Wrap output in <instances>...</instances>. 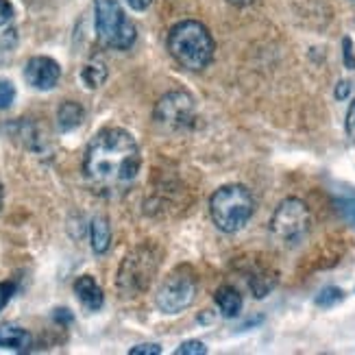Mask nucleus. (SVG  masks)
<instances>
[{"label":"nucleus","mask_w":355,"mask_h":355,"mask_svg":"<svg viewBox=\"0 0 355 355\" xmlns=\"http://www.w3.org/2000/svg\"><path fill=\"white\" fill-rule=\"evenodd\" d=\"M127 3H129V7H131L133 11H146V9L150 7L153 0H127Z\"/></svg>","instance_id":"cd10ccee"},{"label":"nucleus","mask_w":355,"mask_h":355,"mask_svg":"<svg viewBox=\"0 0 355 355\" xmlns=\"http://www.w3.org/2000/svg\"><path fill=\"white\" fill-rule=\"evenodd\" d=\"M81 79H83V83L89 89L101 87L107 81V66L103 64V61H98V59L89 61V64H85L83 70H81Z\"/></svg>","instance_id":"2eb2a0df"},{"label":"nucleus","mask_w":355,"mask_h":355,"mask_svg":"<svg viewBox=\"0 0 355 355\" xmlns=\"http://www.w3.org/2000/svg\"><path fill=\"white\" fill-rule=\"evenodd\" d=\"M89 240H92V251L103 255L110 251L112 246V227L105 216H96L89 225Z\"/></svg>","instance_id":"f8f14e48"},{"label":"nucleus","mask_w":355,"mask_h":355,"mask_svg":"<svg viewBox=\"0 0 355 355\" xmlns=\"http://www.w3.org/2000/svg\"><path fill=\"white\" fill-rule=\"evenodd\" d=\"M196 299V275L190 266H177L162 282L155 303L164 314H181Z\"/></svg>","instance_id":"0eeeda50"},{"label":"nucleus","mask_w":355,"mask_h":355,"mask_svg":"<svg viewBox=\"0 0 355 355\" xmlns=\"http://www.w3.org/2000/svg\"><path fill=\"white\" fill-rule=\"evenodd\" d=\"M343 57H345V66L349 70H355V53H353V42L351 37L343 40Z\"/></svg>","instance_id":"4be33fe9"},{"label":"nucleus","mask_w":355,"mask_h":355,"mask_svg":"<svg viewBox=\"0 0 355 355\" xmlns=\"http://www.w3.org/2000/svg\"><path fill=\"white\" fill-rule=\"evenodd\" d=\"M229 5H234V7H249V5H253L255 0H227Z\"/></svg>","instance_id":"c85d7f7f"},{"label":"nucleus","mask_w":355,"mask_h":355,"mask_svg":"<svg viewBox=\"0 0 355 355\" xmlns=\"http://www.w3.org/2000/svg\"><path fill=\"white\" fill-rule=\"evenodd\" d=\"M336 205H338V211L345 216V220H349L355 227V194L336 196Z\"/></svg>","instance_id":"a211bd4d"},{"label":"nucleus","mask_w":355,"mask_h":355,"mask_svg":"<svg viewBox=\"0 0 355 355\" xmlns=\"http://www.w3.org/2000/svg\"><path fill=\"white\" fill-rule=\"evenodd\" d=\"M345 129H347V135L351 137V142H355V98L349 105L347 120H345Z\"/></svg>","instance_id":"b1692460"},{"label":"nucleus","mask_w":355,"mask_h":355,"mask_svg":"<svg viewBox=\"0 0 355 355\" xmlns=\"http://www.w3.org/2000/svg\"><path fill=\"white\" fill-rule=\"evenodd\" d=\"M5 203V188H3V181H0V209H3Z\"/></svg>","instance_id":"c756f323"},{"label":"nucleus","mask_w":355,"mask_h":355,"mask_svg":"<svg viewBox=\"0 0 355 355\" xmlns=\"http://www.w3.org/2000/svg\"><path fill=\"white\" fill-rule=\"evenodd\" d=\"M142 157L135 137L120 129L110 127L94 135L83 159V173L89 188L101 196H122L137 179Z\"/></svg>","instance_id":"f257e3e1"},{"label":"nucleus","mask_w":355,"mask_h":355,"mask_svg":"<svg viewBox=\"0 0 355 355\" xmlns=\"http://www.w3.org/2000/svg\"><path fill=\"white\" fill-rule=\"evenodd\" d=\"M177 355H205L207 353V347L205 343H200V340H185L177 347L175 351Z\"/></svg>","instance_id":"6ab92c4d"},{"label":"nucleus","mask_w":355,"mask_h":355,"mask_svg":"<svg viewBox=\"0 0 355 355\" xmlns=\"http://www.w3.org/2000/svg\"><path fill=\"white\" fill-rule=\"evenodd\" d=\"M349 94H351V83L349 81H340V83L336 85V92H334L336 101H347Z\"/></svg>","instance_id":"bb28decb"},{"label":"nucleus","mask_w":355,"mask_h":355,"mask_svg":"<svg viewBox=\"0 0 355 355\" xmlns=\"http://www.w3.org/2000/svg\"><path fill=\"white\" fill-rule=\"evenodd\" d=\"M53 318H55V322H59V325H70V322L74 320L72 312L66 310V307H61V310H55Z\"/></svg>","instance_id":"a878e982"},{"label":"nucleus","mask_w":355,"mask_h":355,"mask_svg":"<svg viewBox=\"0 0 355 355\" xmlns=\"http://www.w3.org/2000/svg\"><path fill=\"white\" fill-rule=\"evenodd\" d=\"M312 231V211L307 207L305 200L290 196L284 198L270 218V236L277 244L286 246V249H295L299 246Z\"/></svg>","instance_id":"20e7f679"},{"label":"nucleus","mask_w":355,"mask_h":355,"mask_svg":"<svg viewBox=\"0 0 355 355\" xmlns=\"http://www.w3.org/2000/svg\"><path fill=\"white\" fill-rule=\"evenodd\" d=\"M214 301L225 318H236L242 310V295L234 286H220L216 290Z\"/></svg>","instance_id":"9b49d317"},{"label":"nucleus","mask_w":355,"mask_h":355,"mask_svg":"<svg viewBox=\"0 0 355 355\" xmlns=\"http://www.w3.org/2000/svg\"><path fill=\"white\" fill-rule=\"evenodd\" d=\"M166 46L177 64L190 72L205 70L211 64L214 51H216L214 37L207 31V26L196 20L177 22L168 31Z\"/></svg>","instance_id":"f03ea898"},{"label":"nucleus","mask_w":355,"mask_h":355,"mask_svg":"<svg viewBox=\"0 0 355 355\" xmlns=\"http://www.w3.org/2000/svg\"><path fill=\"white\" fill-rule=\"evenodd\" d=\"M13 295H15V284L13 282H0V312L9 305Z\"/></svg>","instance_id":"412c9836"},{"label":"nucleus","mask_w":355,"mask_h":355,"mask_svg":"<svg viewBox=\"0 0 355 355\" xmlns=\"http://www.w3.org/2000/svg\"><path fill=\"white\" fill-rule=\"evenodd\" d=\"M162 347L155 343H146V345H137L129 351V355H159Z\"/></svg>","instance_id":"5701e85b"},{"label":"nucleus","mask_w":355,"mask_h":355,"mask_svg":"<svg viewBox=\"0 0 355 355\" xmlns=\"http://www.w3.org/2000/svg\"><path fill=\"white\" fill-rule=\"evenodd\" d=\"M209 214L214 225L220 231H225V234H238L253 218L255 198L249 188L238 183H229L211 194Z\"/></svg>","instance_id":"7ed1b4c3"},{"label":"nucleus","mask_w":355,"mask_h":355,"mask_svg":"<svg viewBox=\"0 0 355 355\" xmlns=\"http://www.w3.org/2000/svg\"><path fill=\"white\" fill-rule=\"evenodd\" d=\"M13 20V5L9 0H0V26H5Z\"/></svg>","instance_id":"393cba45"},{"label":"nucleus","mask_w":355,"mask_h":355,"mask_svg":"<svg viewBox=\"0 0 355 355\" xmlns=\"http://www.w3.org/2000/svg\"><path fill=\"white\" fill-rule=\"evenodd\" d=\"M74 295L89 312H98L105 303L103 288L96 284V279L92 275H81L79 279L74 282Z\"/></svg>","instance_id":"9d476101"},{"label":"nucleus","mask_w":355,"mask_h":355,"mask_svg":"<svg viewBox=\"0 0 355 355\" xmlns=\"http://www.w3.org/2000/svg\"><path fill=\"white\" fill-rule=\"evenodd\" d=\"M0 347L11 351H26L31 347V334L18 325H0Z\"/></svg>","instance_id":"ddd939ff"},{"label":"nucleus","mask_w":355,"mask_h":355,"mask_svg":"<svg viewBox=\"0 0 355 355\" xmlns=\"http://www.w3.org/2000/svg\"><path fill=\"white\" fill-rule=\"evenodd\" d=\"M15 101V87L11 81L0 79V110H7Z\"/></svg>","instance_id":"aec40b11"},{"label":"nucleus","mask_w":355,"mask_h":355,"mask_svg":"<svg viewBox=\"0 0 355 355\" xmlns=\"http://www.w3.org/2000/svg\"><path fill=\"white\" fill-rule=\"evenodd\" d=\"M272 286H275V279L268 272H253L249 277V288L253 292V297H257V299H264L272 290Z\"/></svg>","instance_id":"f3484780"},{"label":"nucleus","mask_w":355,"mask_h":355,"mask_svg":"<svg viewBox=\"0 0 355 355\" xmlns=\"http://www.w3.org/2000/svg\"><path fill=\"white\" fill-rule=\"evenodd\" d=\"M94 15L96 35L103 46L114 51L131 49L137 37V31L118 5V0H94Z\"/></svg>","instance_id":"423d86ee"},{"label":"nucleus","mask_w":355,"mask_h":355,"mask_svg":"<svg viewBox=\"0 0 355 355\" xmlns=\"http://www.w3.org/2000/svg\"><path fill=\"white\" fill-rule=\"evenodd\" d=\"M59 76H61V68L51 57H31L26 61L24 79L31 87L42 89V92L53 89L59 83Z\"/></svg>","instance_id":"1a4fd4ad"},{"label":"nucleus","mask_w":355,"mask_h":355,"mask_svg":"<svg viewBox=\"0 0 355 355\" xmlns=\"http://www.w3.org/2000/svg\"><path fill=\"white\" fill-rule=\"evenodd\" d=\"M153 118H155V122L164 129H171V131L185 129V127H190L196 118V103L188 92H181V89L168 92V94H164L157 101L155 110H153Z\"/></svg>","instance_id":"6e6552de"},{"label":"nucleus","mask_w":355,"mask_h":355,"mask_svg":"<svg viewBox=\"0 0 355 355\" xmlns=\"http://www.w3.org/2000/svg\"><path fill=\"white\" fill-rule=\"evenodd\" d=\"M345 301V290H340V288H336V286H327V288H322L318 295H316V299H314V303L318 305V307H322V310H329V307H336L338 303H343Z\"/></svg>","instance_id":"dca6fc26"},{"label":"nucleus","mask_w":355,"mask_h":355,"mask_svg":"<svg viewBox=\"0 0 355 355\" xmlns=\"http://www.w3.org/2000/svg\"><path fill=\"white\" fill-rule=\"evenodd\" d=\"M159 268V255L148 244L135 246V249L122 259L116 277V288L122 299L140 297L142 292L148 290L153 277L157 275Z\"/></svg>","instance_id":"39448f33"},{"label":"nucleus","mask_w":355,"mask_h":355,"mask_svg":"<svg viewBox=\"0 0 355 355\" xmlns=\"http://www.w3.org/2000/svg\"><path fill=\"white\" fill-rule=\"evenodd\" d=\"M83 118H85L83 107L74 101H66L57 110V125H59V131H64V133L79 127L83 122Z\"/></svg>","instance_id":"4468645a"}]
</instances>
